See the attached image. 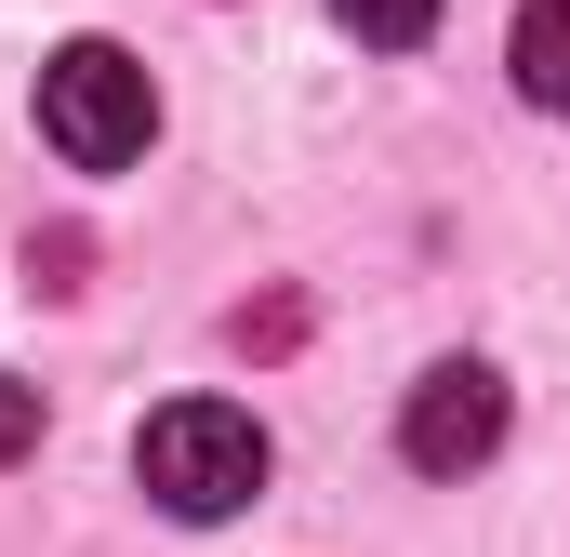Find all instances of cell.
I'll list each match as a JSON object with an SVG mask.
<instances>
[{
    "label": "cell",
    "instance_id": "6da1fadb",
    "mask_svg": "<svg viewBox=\"0 0 570 557\" xmlns=\"http://www.w3.org/2000/svg\"><path fill=\"white\" fill-rule=\"evenodd\" d=\"M134 478H146V505H159V518L213 531V518H239V505L266 491V424L239 412V399H173V412H146Z\"/></svg>",
    "mask_w": 570,
    "mask_h": 557
},
{
    "label": "cell",
    "instance_id": "7a4b0ae2",
    "mask_svg": "<svg viewBox=\"0 0 570 557\" xmlns=\"http://www.w3.org/2000/svg\"><path fill=\"white\" fill-rule=\"evenodd\" d=\"M40 134L67 173H134L159 134V80H146L120 40H53L40 53Z\"/></svg>",
    "mask_w": 570,
    "mask_h": 557
},
{
    "label": "cell",
    "instance_id": "3957f363",
    "mask_svg": "<svg viewBox=\"0 0 570 557\" xmlns=\"http://www.w3.org/2000/svg\"><path fill=\"white\" fill-rule=\"evenodd\" d=\"M399 451H412L425 478L491 465V451H504V372H491V359H438L425 385H412V412H399Z\"/></svg>",
    "mask_w": 570,
    "mask_h": 557
},
{
    "label": "cell",
    "instance_id": "277c9868",
    "mask_svg": "<svg viewBox=\"0 0 570 557\" xmlns=\"http://www.w3.org/2000/svg\"><path fill=\"white\" fill-rule=\"evenodd\" d=\"M504 67H518V94H531L544 120H570V0H518Z\"/></svg>",
    "mask_w": 570,
    "mask_h": 557
},
{
    "label": "cell",
    "instance_id": "5b68a950",
    "mask_svg": "<svg viewBox=\"0 0 570 557\" xmlns=\"http://www.w3.org/2000/svg\"><path fill=\"white\" fill-rule=\"evenodd\" d=\"M332 13H345V40H372V53H412L438 27V0H332Z\"/></svg>",
    "mask_w": 570,
    "mask_h": 557
},
{
    "label": "cell",
    "instance_id": "8992f818",
    "mask_svg": "<svg viewBox=\"0 0 570 557\" xmlns=\"http://www.w3.org/2000/svg\"><path fill=\"white\" fill-rule=\"evenodd\" d=\"M27 451H40V385L0 372V465H27Z\"/></svg>",
    "mask_w": 570,
    "mask_h": 557
}]
</instances>
